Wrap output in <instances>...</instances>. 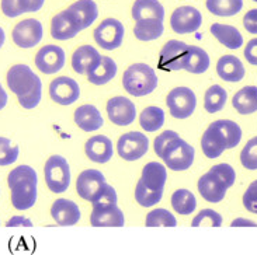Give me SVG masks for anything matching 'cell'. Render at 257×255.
I'll list each match as a JSON object with an SVG mask.
<instances>
[{
  "label": "cell",
  "mask_w": 257,
  "mask_h": 255,
  "mask_svg": "<svg viewBox=\"0 0 257 255\" xmlns=\"http://www.w3.org/2000/svg\"><path fill=\"white\" fill-rule=\"evenodd\" d=\"M65 51L58 45H45L35 55V66L44 75H55L65 66Z\"/></svg>",
  "instance_id": "obj_11"
},
{
  "label": "cell",
  "mask_w": 257,
  "mask_h": 255,
  "mask_svg": "<svg viewBox=\"0 0 257 255\" xmlns=\"http://www.w3.org/2000/svg\"><path fill=\"white\" fill-rule=\"evenodd\" d=\"M244 58H246V61L250 65L257 66V38L249 41V44L246 45V48H244Z\"/></svg>",
  "instance_id": "obj_49"
},
{
  "label": "cell",
  "mask_w": 257,
  "mask_h": 255,
  "mask_svg": "<svg viewBox=\"0 0 257 255\" xmlns=\"http://www.w3.org/2000/svg\"><path fill=\"white\" fill-rule=\"evenodd\" d=\"M216 73L225 82L236 83L244 77V66L236 56L225 55L216 63Z\"/></svg>",
  "instance_id": "obj_23"
},
{
  "label": "cell",
  "mask_w": 257,
  "mask_h": 255,
  "mask_svg": "<svg viewBox=\"0 0 257 255\" xmlns=\"http://www.w3.org/2000/svg\"><path fill=\"white\" fill-rule=\"evenodd\" d=\"M194 147L188 145L186 140H183L180 136L173 139L166 149L163 150L162 160L165 161L170 170L173 171H184L188 170L194 163Z\"/></svg>",
  "instance_id": "obj_4"
},
{
  "label": "cell",
  "mask_w": 257,
  "mask_h": 255,
  "mask_svg": "<svg viewBox=\"0 0 257 255\" xmlns=\"http://www.w3.org/2000/svg\"><path fill=\"white\" fill-rule=\"evenodd\" d=\"M166 104L172 117L176 119H186L191 117L197 107L194 91L188 87H176L166 98Z\"/></svg>",
  "instance_id": "obj_6"
},
{
  "label": "cell",
  "mask_w": 257,
  "mask_h": 255,
  "mask_svg": "<svg viewBox=\"0 0 257 255\" xmlns=\"http://www.w3.org/2000/svg\"><path fill=\"white\" fill-rule=\"evenodd\" d=\"M243 205L249 212L257 214V179L253 181L246 189L243 195Z\"/></svg>",
  "instance_id": "obj_47"
},
{
  "label": "cell",
  "mask_w": 257,
  "mask_h": 255,
  "mask_svg": "<svg viewBox=\"0 0 257 255\" xmlns=\"http://www.w3.org/2000/svg\"><path fill=\"white\" fill-rule=\"evenodd\" d=\"M122 86L131 96H148L158 87V76L149 65L135 63L125 70L122 76Z\"/></svg>",
  "instance_id": "obj_3"
},
{
  "label": "cell",
  "mask_w": 257,
  "mask_h": 255,
  "mask_svg": "<svg viewBox=\"0 0 257 255\" xmlns=\"http://www.w3.org/2000/svg\"><path fill=\"white\" fill-rule=\"evenodd\" d=\"M208 68V54L200 47L188 45V52L186 59H184V63H183V69L187 70L190 73H194V75H201L204 72H207Z\"/></svg>",
  "instance_id": "obj_29"
},
{
  "label": "cell",
  "mask_w": 257,
  "mask_h": 255,
  "mask_svg": "<svg viewBox=\"0 0 257 255\" xmlns=\"http://www.w3.org/2000/svg\"><path fill=\"white\" fill-rule=\"evenodd\" d=\"M165 31L162 20H139L135 21L134 35L139 41H153L162 37Z\"/></svg>",
  "instance_id": "obj_33"
},
{
  "label": "cell",
  "mask_w": 257,
  "mask_h": 255,
  "mask_svg": "<svg viewBox=\"0 0 257 255\" xmlns=\"http://www.w3.org/2000/svg\"><path fill=\"white\" fill-rule=\"evenodd\" d=\"M235 110L242 115H249L257 111V87L246 86L239 90L232 98Z\"/></svg>",
  "instance_id": "obj_31"
},
{
  "label": "cell",
  "mask_w": 257,
  "mask_h": 255,
  "mask_svg": "<svg viewBox=\"0 0 257 255\" xmlns=\"http://www.w3.org/2000/svg\"><path fill=\"white\" fill-rule=\"evenodd\" d=\"M68 10L76 17L82 30L90 27L98 17V9L94 0H77L70 5Z\"/></svg>",
  "instance_id": "obj_26"
},
{
  "label": "cell",
  "mask_w": 257,
  "mask_h": 255,
  "mask_svg": "<svg viewBox=\"0 0 257 255\" xmlns=\"http://www.w3.org/2000/svg\"><path fill=\"white\" fill-rule=\"evenodd\" d=\"M149 149V139L141 132H128L124 133L118 140L117 150L121 159L126 161H135L144 157Z\"/></svg>",
  "instance_id": "obj_8"
},
{
  "label": "cell",
  "mask_w": 257,
  "mask_h": 255,
  "mask_svg": "<svg viewBox=\"0 0 257 255\" xmlns=\"http://www.w3.org/2000/svg\"><path fill=\"white\" fill-rule=\"evenodd\" d=\"M75 122L83 132H94L103 126V117L94 105L86 104L75 111Z\"/></svg>",
  "instance_id": "obj_24"
},
{
  "label": "cell",
  "mask_w": 257,
  "mask_h": 255,
  "mask_svg": "<svg viewBox=\"0 0 257 255\" xmlns=\"http://www.w3.org/2000/svg\"><path fill=\"white\" fill-rule=\"evenodd\" d=\"M201 13L193 6H183L176 9L170 17V26L177 34H190L195 33L201 27Z\"/></svg>",
  "instance_id": "obj_10"
},
{
  "label": "cell",
  "mask_w": 257,
  "mask_h": 255,
  "mask_svg": "<svg viewBox=\"0 0 257 255\" xmlns=\"http://www.w3.org/2000/svg\"><path fill=\"white\" fill-rule=\"evenodd\" d=\"M107 114L112 124L118 126L131 125L137 118V108L135 104L130 98L118 96L110 98L107 103Z\"/></svg>",
  "instance_id": "obj_14"
},
{
  "label": "cell",
  "mask_w": 257,
  "mask_h": 255,
  "mask_svg": "<svg viewBox=\"0 0 257 255\" xmlns=\"http://www.w3.org/2000/svg\"><path fill=\"white\" fill-rule=\"evenodd\" d=\"M163 196V189H153L151 186L144 184L142 179H139L135 188V199L141 206L151 207L159 203Z\"/></svg>",
  "instance_id": "obj_39"
},
{
  "label": "cell",
  "mask_w": 257,
  "mask_h": 255,
  "mask_svg": "<svg viewBox=\"0 0 257 255\" xmlns=\"http://www.w3.org/2000/svg\"><path fill=\"white\" fill-rule=\"evenodd\" d=\"M45 182L48 188L55 193L65 192L70 184V168L65 157L55 154L51 156L44 168Z\"/></svg>",
  "instance_id": "obj_5"
},
{
  "label": "cell",
  "mask_w": 257,
  "mask_h": 255,
  "mask_svg": "<svg viewBox=\"0 0 257 255\" xmlns=\"http://www.w3.org/2000/svg\"><path fill=\"white\" fill-rule=\"evenodd\" d=\"M230 226H232V227H236V226H253V227H257L256 223L247 220V219H236Z\"/></svg>",
  "instance_id": "obj_51"
},
{
  "label": "cell",
  "mask_w": 257,
  "mask_h": 255,
  "mask_svg": "<svg viewBox=\"0 0 257 255\" xmlns=\"http://www.w3.org/2000/svg\"><path fill=\"white\" fill-rule=\"evenodd\" d=\"M209 172H212L214 175H216L218 178L222 181L223 184L226 185V188H230V186L235 184V178H236V172L232 168V166L226 164V163H221V164H216L214 166Z\"/></svg>",
  "instance_id": "obj_44"
},
{
  "label": "cell",
  "mask_w": 257,
  "mask_h": 255,
  "mask_svg": "<svg viewBox=\"0 0 257 255\" xmlns=\"http://www.w3.org/2000/svg\"><path fill=\"white\" fill-rule=\"evenodd\" d=\"M101 61V55L91 45L79 47L72 56V68L79 75H89Z\"/></svg>",
  "instance_id": "obj_20"
},
{
  "label": "cell",
  "mask_w": 257,
  "mask_h": 255,
  "mask_svg": "<svg viewBox=\"0 0 257 255\" xmlns=\"http://www.w3.org/2000/svg\"><path fill=\"white\" fill-rule=\"evenodd\" d=\"M44 35V28L42 24L35 19H27V20L20 21L19 24H16L13 28L14 44L20 48H33L35 45H38L42 40Z\"/></svg>",
  "instance_id": "obj_9"
},
{
  "label": "cell",
  "mask_w": 257,
  "mask_h": 255,
  "mask_svg": "<svg viewBox=\"0 0 257 255\" xmlns=\"http://www.w3.org/2000/svg\"><path fill=\"white\" fill-rule=\"evenodd\" d=\"M214 126H216L221 133L223 135V138L226 140V149H233L240 143L242 139V129L240 126L233 122V121H228V119H219L212 122Z\"/></svg>",
  "instance_id": "obj_37"
},
{
  "label": "cell",
  "mask_w": 257,
  "mask_h": 255,
  "mask_svg": "<svg viewBox=\"0 0 257 255\" xmlns=\"http://www.w3.org/2000/svg\"><path fill=\"white\" fill-rule=\"evenodd\" d=\"M5 41H6V34H5V30L0 27V48L3 47Z\"/></svg>",
  "instance_id": "obj_53"
},
{
  "label": "cell",
  "mask_w": 257,
  "mask_h": 255,
  "mask_svg": "<svg viewBox=\"0 0 257 255\" xmlns=\"http://www.w3.org/2000/svg\"><path fill=\"white\" fill-rule=\"evenodd\" d=\"M82 31V27L76 17L69 10H63L51 20V35L58 41H68L75 38Z\"/></svg>",
  "instance_id": "obj_15"
},
{
  "label": "cell",
  "mask_w": 257,
  "mask_h": 255,
  "mask_svg": "<svg viewBox=\"0 0 257 255\" xmlns=\"http://www.w3.org/2000/svg\"><path fill=\"white\" fill-rule=\"evenodd\" d=\"M188 45L184 42L172 40L166 42V45L160 51L159 68L167 72L183 69V63L187 56Z\"/></svg>",
  "instance_id": "obj_16"
},
{
  "label": "cell",
  "mask_w": 257,
  "mask_h": 255,
  "mask_svg": "<svg viewBox=\"0 0 257 255\" xmlns=\"http://www.w3.org/2000/svg\"><path fill=\"white\" fill-rule=\"evenodd\" d=\"M124 26L122 23L115 19H105L100 23L94 30V41L97 42L98 47L107 51H114L121 47L124 40Z\"/></svg>",
  "instance_id": "obj_7"
},
{
  "label": "cell",
  "mask_w": 257,
  "mask_h": 255,
  "mask_svg": "<svg viewBox=\"0 0 257 255\" xmlns=\"http://www.w3.org/2000/svg\"><path fill=\"white\" fill-rule=\"evenodd\" d=\"M201 147L204 154L208 159H216L226 150V140L221 131L211 124L208 129L204 132L201 139Z\"/></svg>",
  "instance_id": "obj_22"
},
{
  "label": "cell",
  "mask_w": 257,
  "mask_h": 255,
  "mask_svg": "<svg viewBox=\"0 0 257 255\" xmlns=\"http://www.w3.org/2000/svg\"><path fill=\"white\" fill-rule=\"evenodd\" d=\"M49 96L56 104L61 105H70L79 100L80 97V87L76 80L70 77H56L49 84Z\"/></svg>",
  "instance_id": "obj_13"
},
{
  "label": "cell",
  "mask_w": 257,
  "mask_h": 255,
  "mask_svg": "<svg viewBox=\"0 0 257 255\" xmlns=\"http://www.w3.org/2000/svg\"><path fill=\"white\" fill-rule=\"evenodd\" d=\"M193 227H202V226H209V227H221L222 226V216L212 210V209H204L194 217L191 221Z\"/></svg>",
  "instance_id": "obj_42"
},
{
  "label": "cell",
  "mask_w": 257,
  "mask_h": 255,
  "mask_svg": "<svg viewBox=\"0 0 257 255\" xmlns=\"http://www.w3.org/2000/svg\"><path fill=\"white\" fill-rule=\"evenodd\" d=\"M253 2H256V3H257V0H253Z\"/></svg>",
  "instance_id": "obj_54"
},
{
  "label": "cell",
  "mask_w": 257,
  "mask_h": 255,
  "mask_svg": "<svg viewBox=\"0 0 257 255\" xmlns=\"http://www.w3.org/2000/svg\"><path fill=\"white\" fill-rule=\"evenodd\" d=\"M146 227H176L177 220L166 209H155L146 216Z\"/></svg>",
  "instance_id": "obj_40"
},
{
  "label": "cell",
  "mask_w": 257,
  "mask_h": 255,
  "mask_svg": "<svg viewBox=\"0 0 257 255\" xmlns=\"http://www.w3.org/2000/svg\"><path fill=\"white\" fill-rule=\"evenodd\" d=\"M33 227V221L24 217V216H13L10 220L6 223V227Z\"/></svg>",
  "instance_id": "obj_50"
},
{
  "label": "cell",
  "mask_w": 257,
  "mask_h": 255,
  "mask_svg": "<svg viewBox=\"0 0 257 255\" xmlns=\"http://www.w3.org/2000/svg\"><path fill=\"white\" fill-rule=\"evenodd\" d=\"M141 179L145 185L151 186L153 189H163L167 179L166 167L162 166L158 161H151L144 167Z\"/></svg>",
  "instance_id": "obj_32"
},
{
  "label": "cell",
  "mask_w": 257,
  "mask_h": 255,
  "mask_svg": "<svg viewBox=\"0 0 257 255\" xmlns=\"http://www.w3.org/2000/svg\"><path fill=\"white\" fill-rule=\"evenodd\" d=\"M86 156L98 164H104L112 157V142L104 135H97L90 138L84 145Z\"/></svg>",
  "instance_id": "obj_18"
},
{
  "label": "cell",
  "mask_w": 257,
  "mask_h": 255,
  "mask_svg": "<svg viewBox=\"0 0 257 255\" xmlns=\"http://www.w3.org/2000/svg\"><path fill=\"white\" fill-rule=\"evenodd\" d=\"M117 200H118V196H117L115 189L110 184L105 182L91 203L93 205H107V203H117Z\"/></svg>",
  "instance_id": "obj_45"
},
{
  "label": "cell",
  "mask_w": 257,
  "mask_h": 255,
  "mask_svg": "<svg viewBox=\"0 0 257 255\" xmlns=\"http://www.w3.org/2000/svg\"><path fill=\"white\" fill-rule=\"evenodd\" d=\"M7 184L12 191V205L17 210H27L37 202L38 175L33 167H16L7 177Z\"/></svg>",
  "instance_id": "obj_2"
},
{
  "label": "cell",
  "mask_w": 257,
  "mask_h": 255,
  "mask_svg": "<svg viewBox=\"0 0 257 255\" xmlns=\"http://www.w3.org/2000/svg\"><path fill=\"white\" fill-rule=\"evenodd\" d=\"M228 93L226 90L222 89L221 86H212L207 90L205 98H204V108L209 114H215L218 111H221L226 104Z\"/></svg>",
  "instance_id": "obj_38"
},
{
  "label": "cell",
  "mask_w": 257,
  "mask_h": 255,
  "mask_svg": "<svg viewBox=\"0 0 257 255\" xmlns=\"http://www.w3.org/2000/svg\"><path fill=\"white\" fill-rule=\"evenodd\" d=\"M243 26L249 33L257 34V9H253V10L244 14Z\"/></svg>",
  "instance_id": "obj_48"
},
{
  "label": "cell",
  "mask_w": 257,
  "mask_h": 255,
  "mask_svg": "<svg viewBox=\"0 0 257 255\" xmlns=\"http://www.w3.org/2000/svg\"><path fill=\"white\" fill-rule=\"evenodd\" d=\"M105 184V177L103 172L98 170H84L80 172V175L77 177L76 189L80 198L93 202L96 198V195L100 192V189Z\"/></svg>",
  "instance_id": "obj_17"
},
{
  "label": "cell",
  "mask_w": 257,
  "mask_h": 255,
  "mask_svg": "<svg viewBox=\"0 0 257 255\" xmlns=\"http://www.w3.org/2000/svg\"><path fill=\"white\" fill-rule=\"evenodd\" d=\"M132 19L139 20H162L165 19V9L159 0H137L132 6Z\"/></svg>",
  "instance_id": "obj_25"
},
{
  "label": "cell",
  "mask_w": 257,
  "mask_h": 255,
  "mask_svg": "<svg viewBox=\"0 0 257 255\" xmlns=\"http://www.w3.org/2000/svg\"><path fill=\"white\" fill-rule=\"evenodd\" d=\"M20 149L10 139L0 136V166H10L19 159Z\"/></svg>",
  "instance_id": "obj_41"
},
{
  "label": "cell",
  "mask_w": 257,
  "mask_h": 255,
  "mask_svg": "<svg viewBox=\"0 0 257 255\" xmlns=\"http://www.w3.org/2000/svg\"><path fill=\"white\" fill-rule=\"evenodd\" d=\"M51 216L59 226H73L80 220V209L69 199H56L51 206Z\"/></svg>",
  "instance_id": "obj_19"
},
{
  "label": "cell",
  "mask_w": 257,
  "mask_h": 255,
  "mask_svg": "<svg viewBox=\"0 0 257 255\" xmlns=\"http://www.w3.org/2000/svg\"><path fill=\"white\" fill-rule=\"evenodd\" d=\"M117 63L110 56H101L100 63L87 75V79L94 86H103L117 76Z\"/></svg>",
  "instance_id": "obj_30"
},
{
  "label": "cell",
  "mask_w": 257,
  "mask_h": 255,
  "mask_svg": "<svg viewBox=\"0 0 257 255\" xmlns=\"http://www.w3.org/2000/svg\"><path fill=\"white\" fill-rule=\"evenodd\" d=\"M172 206L173 209L180 214H190L193 213L197 207V200L193 192H190L188 189H177L172 195Z\"/></svg>",
  "instance_id": "obj_36"
},
{
  "label": "cell",
  "mask_w": 257,
  "mask_h": 255,
  "mask_svg": "<svg viewBox=\"0 0 257 255\" xmlns=\"http://www.w3.org/2000/svg\"><path fill=\"white\" fill-rule=\"evenodd\" d=\"M211 33L226 48L239 49L243 45V37L240 34V31L233 26H225V24L215 23L211 26Z\"/></svg>",
  "instance_id": "obj_28"
},
{
  "label": "cell",
  "mask_w": 257,
  "mask_h": 255,
  "mask_svg": "<svg viewBox=\"0 0 257 255\" xmlns=\"http://www.w3.org/2000/svg\"><path fill=\"white\" fill-rule=\"evenodd\" d=\"M242 166L247 170H257V136L250 139L240 153Z\"/></svg>",
  "instance_id": "obj_43"
},
{
  "label": "cell",
  "mask_w": 257,
  "mask_h": 255,
  "mask_svg": "<svg viewBox=\"0 0 257 255\" xmlns=\"http://www.w3.org/2000/svg\"><path fill=\"white\" fill-rule=\"evenodd\" d=\"M226 185L212 172L208 171L198 179V191L202 198L211 203L221 202L226 195Z\"/></svg>",
  "instance_id": "obj_21"
},
{
  "label": "cell",
  "mask_w": 257,
  "mask_h": 255,
  "mask_svg": "<svg viewBox=\"0 0 257 255\" xmlns=\"http://www.w3.org/2000/svg\"><path fill=\"white\" fill-rule=\"evenodd\" d=\"M7 100H9V97H7L6 90L3 89V86L0 84V111L7 105Z\"/></svg>",
  "instance_id": "obj_52"
},
{
  "label": "cell",
  "mask_w": 257,
  "mask_h": 255,
  "mask_svg": "<svg viewBox=\"0 0 257 255\" xmlns=\"http://www.w3.org/2000/svg\"><path fill=\"white\" fill-rule=\"evenodd\" d=\"M90 223L93 227H122L125 219L117 203L93 205Z\"/></svg>",
  "instance_id": "obj_12"
},
{
  "label": "cell",
  "mask_w": 257,
  "mask_h": 255,
  "mask_svg": "<svg viewBox=\"0 0 257 255\" xmlns=\"http://www.w3.org/2000/svg\"><path fill=\"white\" fill-rule=\"evenodd\" d=\"M243 7V0H207L209 13L219 17H230L237 14Z\"/></svg>",
  "instance_id": "obj_35"
},
{
  "label": "cell",
  "mask_w": 257,
  "mask_h": 255,
  "mask_svg": "<svg viewBox=\"0 0 257 255\" xmlns=\"http://www.w3.org/2000/svg\"><path fill=\"white\" fill-rule=\"evenodd\" d=\"M141 128L146 132H156L165 124V112L159 107H148L139 117Z\"/></svg>",
  "instance_id": "obj_34"
},
{
  "label": "cell",
  "mask_w": 257,
  "mask_h": 255,
  "mask_svg": "<svg viewBox=\"0 0 257 255\" xmlns=\"http://www.w3.org/2000/svg\"><path fill=\"white\" fill-rule=\"evenodd\" d=\"M45 0H2V12L10 19L41 10Z\"/></svg>",
  "instance_id": "obj_27"
},
{
  "label": "cell",
  "mask_w": 257,
  "mask_h": 255,
  "mask_svg": "<svg viewBox=\"0 0 257 255\" xmlns=\"http://www.w3.org/2000/svg\"><path fill=\"white\" fill-rule=\"evenodd\" d=\"M179 136V133L174 131H166L163 132L162 135H159L158 138L155 139V142H153V149H155V153L162 157V154H163V150L166 149V146Z\"/></svg>",
  "instance_id": "obj_46"
},
{
  "label": "cell",
  "mask_w": 257,
  "mask_h": 255,
  "mask_svg": "<svg viewBox=\"0 0 257 255\" xmlns=\"http://www.w3.org/2000/svg\"><path fill=\"white\" fill-rule=\"evenodd\" d=\"M7 86L23 108L34 110L42 97L41 79L27 65H14L7 72Z\"/></svg>",
  "instance_id": "obj_1"
}]
</instances>
